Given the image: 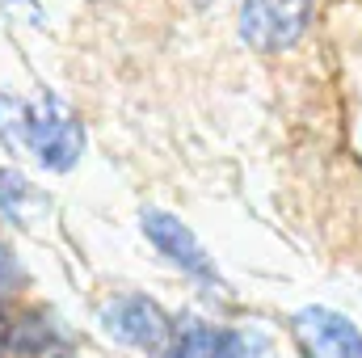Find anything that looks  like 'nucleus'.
<instances>
[{
    "mask_svg": "<svg viewBox=\"0 0 362 358\" xmlns=\"http://www.w3.org/2000/svg\"><path fill=\"white\" fill-rule=\"evenodd\" d=\"M101 329L105 337H114L118 346L131 350H165L173 325L160 312V304H152L148 295H118L101 308Z\"/></svg>",
    "mask_w": 362,
    "mask_h": 358,
    "instance_id": "3",
    "label": "nucleus"
},
{
    "mask_svg": "<svg viewBox=\"0 0 362 358\" xmlns=\"http://www.w3.org/2000/svg\"><path fill=\"white\" fill-rule=\"evenodd\" d=\"M215 325H202V321H181L177 333H169L173 342L165 346L160 358H215Z\"/></svg>",
    "mask_w": 362,
    "mask_h": 358,
    "instance_id": "8",
    "label": "nucleus"
},
{
    "mask_svg": "<svg viewBox=\"0 0 362 358\" xmlns=\"http://www.w3.org/2000/svg\"><path fill=\"white\" fill-rule=\"evenodd\" d=\"M270 350V337L262 329H219L215 333V358H262Z\"/></svg>",
    "mask_w": 362,
    "mask_h": 358,
    "instance_id": "9",
    "label": "nucleus"
},
{
    "mask_svg": "<svg viewBox=\"0 0 362 358\" xmlns=\"http://www.w3.org/2000/svg\"><path fill=\"white\" fill-rule=\"evenodd\" d=\"M25 148L38 156L42 169L68 173L85 152V127L55 93H42L38 105L25 110Z\"/></svg>",
    "mask_w": 362,
    "mask_h": 358,
    "instance_id": "1",
    "label": "nucleus"
},
{
    "mask_svg": "<svg viewBox=\"0 0 362 358\" xmlns=\"http://www.w3.org/2000/svg\"><path fill=\"white\" fill-rule=\"evenodd\" d=\"M25 110L30 105H21L17 97H4L0 93V144L8 152H21L25 148Z\"/></svg>",
    "mask_w": 362,
    "mask_h": 358,
    "instance_id": "10",
    "label": "nucleus"
},
{
    "mask_svg": "<svg viewBox=\"0 0 362 358\" xmlns=\"http://www.w3.org/2000/svg\"><path fill=\"white\" fill-rule=\"evenodd\" d=\"M312 21V0H245L240 4V38L262 51L278 55L291 51Z\"/></svg>",
    "mask_w": 362,
    "mask_h": 358,
    "instance_id": "2",
    "label": "nucleus"
},
{
    "mask_svg": "<svg viewBox=\"0 0 362 358\" xmlns=\"http://www.w3.org/2000/svg\"><path fill=\"white\" fill-rule=\"evenodd\" d=\"M144 236H148L173 266L185 270V274H194V278H215V266H211L206 249L198 245V236L181 224L177 215H169V211H144Z\"/></svg>",
    "mask_w": 362,
    "mask_h": 358,
    "instance_id": "5",
    "label": "nucleus"
},
{
    "mask_svg": "<svg viewBox=\"0 0 362 358\" xmlns=\"http://www.w3.org/2000/svg\"><path fill=\"white\" fill-rule=\"evenodd\" d=\"M55 342H59V329H51V316L47 312H30V316H21L8 329L13 354H47Z\"/></svg>",
    "mask_w": 362,
    "mask_h": 358,
    "instance_id": "7",
    "label": "nucleus"
},
{
    "mask_svg": "<svg viewBox=\"0 0 362 358\" xmlns=\"http://www.w3.org/2000/svg\"><path fill=\"white\" fill-rule=\"evenodd\" d=\"M55 358H72V354H55Z\"/></svg>",
    "mask_w": 362,
    "mask_h": 358,
    "instance_id": "12",
    "label": "nucleus"
},
{
    "mask_svg": "<svg viewBox=\"0 0 362 358\" xmlns=\"http://www.w3.org/2000/svg\"><path fill=\"white\" fill-rule=\"evenodd\" d=\"M0 211H4L13 224L30 228V224H34V211H47V198L21 178L17 169H0Z\"/></svg>",
    "mask_w": 362,
    "mask_h": 358,
    "instance_id": "6",
    "label": "nucleus"
},
{
    "mask_svg": "<svg viewBox=\"0 0 362 358\" xmlns=\"http://www.w3.org/2000/svg\"><path fill=\"white\" fill-rule=\"evenodd\" d=\"M291 329L308 358H362V329L333 308L312 304V308L295 312Z\"/></svg>",
    "mask_w": 362,
    "mask_h": 358,
    "instance_id": "4",
    "label": "nucleus"
},
{
    "mask_svg": "<svg viewBox=\"0 0 362 358\" xmlns=\"http://www.w3.org/2000/svg\"><path fill=\"white\" fill-rule=\"evenodd\" d=\"M17 287H21V266H17V258L0 245V308L17 295Z\"/></svg>",
    "mask_w": 362,
    "mask_h": 358,
    "instance_id": "11",
    "label": "nucleus"
}]
</instances>
